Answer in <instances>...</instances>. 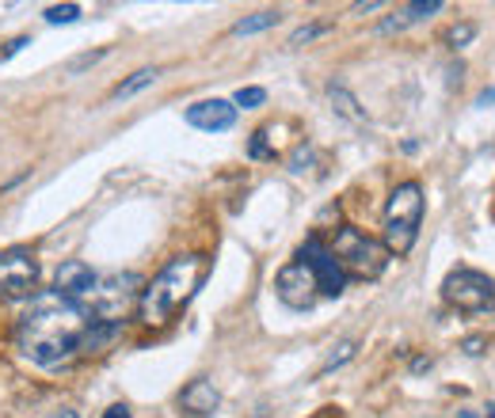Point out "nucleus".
Masks as SVG:
<instances>
[{
    "label": "nucleus",
    "mask_w": 495,
    "mask_h": 418,
    "mask_svg": "<svg viewBox=\"0 0 495 418\" xmlns=\"http://www.w3.org/2000/svg\"><path fill=\"white\" fill-rule=\"evenodd\" d=\"M263 103H267V92H263V88H240L236 99H233V107H244V111L263 107Z\"/></svg>",
    "instance_id": "obj_19"
},
{
    "label": "nucleus",
    "mask_w": 495,
    "mask_h": 418,
    "mask_svg": "<svg viewBox=\"0 0 495 418\" xmlns=\"http://www.w3.org/2000/svg\"><path fill=\"white\" fill-rule=\"evenodd\" d=\"M27 46V38H16V42H8V50H0V61H8V57H16L20 50Z\"/></svg>",
    "instance_id": "obj_23"
},
{
    "label": "nucleus",
    "mask_w": 495,
    "mask_h": 418,
    "mask_svg": "<svg viewBox=\"0 0 495 418\" xmlns=\"http://www.w3.org/2000/svg\"><path fill=\"white\" fill-rule=\"evenodd\" d=\"M267 134H271V129H256V134H252L248 156H256V160H267V156H275L271 149H267Z\"/></svg>",
    "instance_id": "obj_22"
},
{
    "label": "nucleus",
    "mask_w": 495,
    "mask_h": 418,
    "mask_svg": "<svg viewBox=\"0 0 495 418\" xmlns=\"http://www.w3.org/2000/svg\"><path fill=\"white\" fill-rule=\"evenodd\" d=\"M480 346H484V339H469V342H465V350H469V354H480Z\"/></svg>",
    "instance_id": "obj_28"
},
{
    "label": "nucleus",
    "mask_w": 495,
    "mask_h": 418,
    "mask_svg": "<svg viewBox=\"0 0 495 418\" xmlns=\"http://www.w3.org/2000/svg\"><path fill=\"white\" fill-rule=\"evenodd\" d=\"M488 103H495V88H488V92H480V99H476V107H488Z\"/></svg>",
    "instance_id": "obj_26"
},
{
    "label": "nucleus",
    "mask_w": 495,
    "mask_h": 418,
    "mask_svg": "<svg viewBox=\"0 0 495 418\" xmlns=\"http://www.w3.org/2000/svg\"><path fill=\"white\" fill-rule=\"evenodd\" d=\"M351 357H355V342H339L335 350H332V357H328V362H324V369H320V377H328L332 369H339V365H343V362H351Z\"/></svg>",
    "instance_id": "obj_18"
},
{
    "label": "nucleus",
    "mask_w": 495,
    "mask_h": 418,
    "mask_svg": "<svg viewBox=\"0 0 495 418\" xmlns=\"http://www.w3.org/2000/svg\"><path fill=\"white\" fill-rule=\"evenodd\" d=\"M332 255H335V263L343 266V274L351 278H377L381 270H385L389 263V251H385V243H377L362 233V228L355 225H343V228H335V240L328 243Z\"/></svg>",
    "instance_id": "obj_4"
},
{
    "label": "nucleus",
    "mask_w": 495,
    "mask_h": 418,
    "mask_svg": "<svg viewBox=\"0 0 495 418\" xmlns=\"http://www.w3.org/2000/svg\"><path fill=\"white\" fill-rule=\"evenodd\" d=\"M328 95H332V103H335V111L343 114V119H351V122H362L366 119V114L359 111V103H355V95H351L347 88H335V84H332Z\"/></svg>",
    "instance_id": "obj_16"
},
{
    "label": "nucleus",
    "mask_w": 495,
    "mask_h": 418,
    "mask_svg": "<svg viewBox=\"0 0 495 418\" xmlns=\"http://www.w3.org/2000/svg\"><path fill=\"white\" fill-rule=\"evenodd\" d=\"M309 418H343V414H339V407H320L317 414H309Z\"/></svg>",
    "instance_id": "obj_25"
},
{
    "label": "nucleus",
    "mask_w": 495,
    "mask_h": 418,
    "mask_svg": "<svg viewBox=\"0 0 495 418\" xmlns=\"http://www.w3.org/2000/svg\"><path fill=\"white\" fill-rule=\"evenodd\" d=\"M141 290H145V282H141L137 274H111V278L95 282V290L84 300V308H88V316H95V320L122 324L126 308H134L141 300Z\"/></svg>",
    "instance_id": "obj_5"
},
{
    "label": "nucleus",
    "mask_w": 495,
    "mask_h": 418,
    "mask_svg": "<svg viewBox=\"0 0 495 418\" xmlns=\"http://www.w3.org/2000/svg\"><path fill=\"white\" fill-rule=\"evenodd\" d=\"M210 274L206 255H176L168 258L164 270L153 282H145L137 300V320L145 327H168L176 316L191 305V297L198 293V285Z\"/></svg>",
    "instance_id": "obj_2"
},
{
    "label": "nucleus",
    "mask_w": 495,
    "mask_h": 418,
    "mask_svg": "<svg viewBox=\"0 0 495 418\" xmlns=\"http://www.w3.org/2000/svg\"><path fill=\"white\" fill-rule=\"evenodd\" d=\"M419 225H423V186L416 179L400 183L396 191L389 194V206H385V251L389 255H408L419 240Z\"/></svg>",
    "instance_id": "obj_3"
},
{
    "label": "nucleus",
    "mask_w": 495,
    "mask_h": 418,
    "mask_svg": "<svg viewBox=\"0 0 495 418\" xmlns=\"http://www.w3.org/2000/svg\"><path fill=\"white\" fill-rule=\"evenodd\" d=\"M183 119L194 129H206V134H225V129L236 126V107L229 99H202V103H191Z\"/></svg>",
    "instance_id": "obj_10"
},
{
    "label": "nucleus",
    "mask_w": 495,
    "mask_h": 418,
    "mask_svg": "<svg viewBox=\"0 0 495 418\" xmlns=\"http://www.w3.org/2000/svg\"><path fill=\"white\" fill-rule=\"evenodd\" d=\"M95 270L88 263H80V258H69V263L58 266V274H54V293H62L69 300H88V293L95 290Z\"/></svg>",
    "instance_id": "obj_11"
},
{
    "label": "nucleus",
    "mask_w": 495,
    "mask_h": 418,
    "mask_svg": "<svg viewBox=\"0 0 495 418\" xmlns=\"http://www.w3.org/2000/svg\"><path fill=\"white\" fill-rule=\"evenodd\" d=\"M297 263L309 266V274H313L320 297H339V293L347 290V274H343V266L335 263L332 248L320 236H309L301 248H297Z\"/></svg>",
    "instance_id": "obj_7"
},
{
    "label": "nucleus",
    "mask_w": 495,
    "mask_h": 418,
    "mask_svg": "<svg viewBox=\"0 0 495 418\" xmlns=\"http://www.w3.org/2000/svg\"><path fill=\"white\" fill-rule=\"evenodd\" d=\"M324 31H328V23H309V27H297V31L290 35V46H301V42H313V38H320Z\"/></svg>",
    "instance_id": "obj_21"
},
{
    "label": "nucleus",
    "mask_w": 495,
    "mask_h": 418,
    "mask_svg": "<svg viewBox=\"0 0 495 418\" xmlns=\"http://www.w3.org/2000/svg\"><path fill=\"white\" fill-rule=\"evenodd\" d=\"M103 418H130V407H126V403H115V407L103 411Z\"/></svg>",
    "instance_id": "obj_24"
},
{
    "label": "nucleus",
    "mask_w": 495,
    "mask_h": 418,
    "mask_svg": "<svg viewBox=\"0 0 495 418\" xmlns=\"http://www.w3.org/2000/svg\"><path fill=\"white\" fill-rule=\"evenodd\" d=\"M80 20V4H54V8H46V23H77Z\"/></svg>",
    "instance_id": "obj_17"
},
{
    "label": "nucleus",
    "mask_w": 495,
    "mask_h": 418,
    "mask_svg": "<svg viewBox=\"0 0 495 418\" xmlns=\"http://www.w3.org/2000/svg\"><path fill=\"white\" fill-rule=\"evenodd\" d=\"M275 293H278V300L286 308H297V312H309L317 305V297H320V290H317V282H313V274H309V266L305 263H286L278 270V278H275Z\"/></svg>",
    "instance_id": "obj_9"
},
{
    "label": "nucleus",
    "mask_w": 495,
    "mask_h": 418,
    "mask_svg": "<svg viewBox=\"0 0 495 418\" xmlns=\"http://www.w3.org/2000/svg\"><path fill=\"white\" fill-rule=\"evenodd\" d=\"M35 285H38V263L31 251L23 248L0 251V293L8 300H23L35 297Z\"/></svg>",
    "instance_id": "obj_8"
},
{
    "label": "nucleus",
    "mask_w": 495,
    "mask_h": 418,
    "mask_svg": "<svg viewBox=\"0 0 495 418\" xmlns=\"http://www.w3.org/2000/svg\"><path fill=\"white\" fill-rule=\"evenodd\" d=\"M92 316L80 300H69L62 293H38L31 297V308L23 312L16 327V342L27 362L42 369H65L77 357H84V331Z\"/></svg>",
    "instance_id": "obj_1"
},
{
    "label": "nucleus",
    "mask_w": 495,
    "mask_h": 418,
    "mask_svg": "<svg viewBox=\"0 0 495 418\" xmlns=\"http://www.w3.org/2000/svg\"><path fill=\"white\" fill-rule=\"evenodd\" d=\"M381 4H377V0H366V4H355V12H377Z\"/></svg>",
    "instance_id": "obj_29"
},
{
    "label": "nucleus",
    "mask_w": 495,
    "mask_h": 418,
    "mask_svg": "<svg viewBox=\"0 0 495 418\" xmlns=\"http://www.w3.org/2000/svg\"><path fill=\"white\" fill-rule=\"evenodd\" d=\"M50 418H80V414H77V411H73V407H58V411H54V414H50Z\"/></svg>",
    "instance_id": "obj_27"
},
{
    "label": "nucleus",
    "mask_w": 495,
    "mask_h": 418,
    "mask_svg": "<svg viewBox=\"0 0 495 418\" xmlns=\"http://www.w3.org/2000/svg\"><path fill=\"white\" fill-rule=\"evenodd\" d=\"M442 297L461 312H495V282L469 266H458L446 274Z\"/></svg>",
    "instance_id": "obj_6"
},
{
    "label": "nucleus",
    "mask_w": 495,
    "mask_h": 418,
    "mask_svg": "<svg viewBox=\"0 0 495 418\" xmlns=\"http://www.w3.org/2000/svg\"><path fill=\"white\" fill-rule=\"evenodd\" d=\"M282 20L278 8H267V12H256V16H244L240 23H233V35H260V31H271V27Z\"/></svg>",
    "instance_id": "obj_14"
},
{
    "label": "nucleus",
    "mask_w": 495,
    "mask_h": 418,
    "mask_svg": "<svg viewBox=\"0 0 495 418\" xmlns=\"http://www.w3.org/2000/svg\"><path fill=\"white\" fill-rule=\"evenodd\" d=\"M157 77H161V69H137V73L130 77V80H122L115 92H111V99H130V95H137L141 88H149V84H157Z\"/></svg>",
    "instance_id": "obj_15"
},
{
    "label": "nucleus",
    "mask_w": 495,
    "mask_h": 418,
    "mask_svg": "<svg viewBox=\"0 0 495 418\" xmlns=\"http://www.w3.org/2000/svg\"><path fill=\"white\" fill-rule=\"evenodd\" d=\"M179 407L187 411V414H214L218 407H221V392L214 388V381H206V377H198V381H191L187 388L179 392Z\"/></svg>",
    "instance_id": "obj_12"
},
{
    "label": "nucleus",
    "mask_w": 495,
    "mask_h": 418,
    "mask_svg": "<svg viewBox=\"0 0 495 418\" xmlns=\"http://www.w3.org/2000/svg\"><path fill=\"white\" fill-rule=\"evenodd\" d=\"M473 35H476V27H473V23H458V27H450L446 42H450L454 50H461V46H469V42H473Z\"/></svg>",
    "instance_id": "obj_20"
},
{
    "label": "nucleus",
    "mask_w": 495,
    "mask_h": 418,
    "mask_svg": "<svg viewBox=\"0 0 495 418\" xmlns=\"http://www.w3.org/2000/svg\"><path fill=\"white\" fill-rule=\"evenodd\" d=\"M442 12V0H412V4H400L389 20H381V35H392V31H404L412 23H423Z\"/></svg>",
    "instance_id": "obj_13"
}]
</instances>
